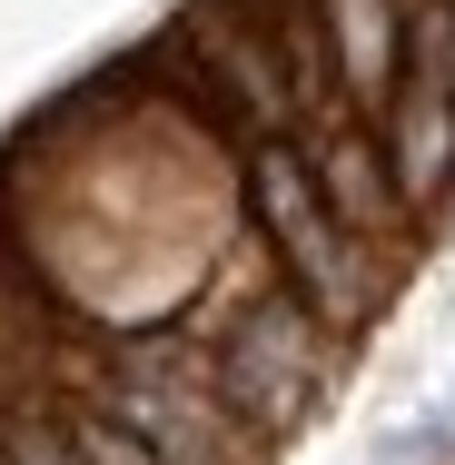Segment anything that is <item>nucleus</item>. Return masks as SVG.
Here are the masks:
<instances>
[{
	"instance_id": "obj_1",
	"label": "nucleus",
	"mask_w": 455,
	"mask_h": 465,
	"mask_svg": "<svg viewBox=\"0 0 455 465\" xmlns=\"http://www.w3.org/2000/svg\"><path fill=\"white\" fill-rule=\"evenodd\" d=\"M248 188H258V218H268V238H277V258H287V278L307 287L327 317H357V248H347V218L317 198V179L287 159V149H258V169H248Z\"/></svg>"
},
{
	"instance_id": "obj_2",
	"label": "nucleus",
	"mask_w": 455,
	"mask_h": 465,
	"mask_svg": "<svg viewBox=\"0 0 455 465\" xmlns=\"http://www.w3.org/2000/svg\"><path fill=\"white\" fill-rule=\"evenodd\" d=\"M218 386H228L248 416H297V406H307V386H317V347H307V327H297V307H287V297L248 307V317L228 327Z\"/></svg>"
},
{
	"instance_id": "obj_3",
	"label": "nucleus",
	"mask_w": 455,
	"mask_h": 465,
	"mask_svg": "<svg viewBox=\"0 0 455 465\" xmlns=\"http://www.w3.org/2000/svg\"><path fill=\"white\" fill-rule=\"evenodd\" d=\"M446 179H455V99L426 80V90H406V109H396V198L426 208Z\"/></svg>"
},
{
	"instance_id": "obj_4",
	"label": "nucleus",
	"mask_w": 455,
	"mask_h": 465,
	"mask_svg": "<svg viewBox=\"0 0 455 465\" xmlns=\"http://www.w3.org/2000/svg\"><path fill=\"white\" fill-rule=\"evenodd\" d=\"M337 50H347V80L366 99L396 90V60H406V30H396V0H337Z\"/></svg>"
},
{
	"instance_id": "obj_5",
	"label": "nucleus",
	"mask_w": 455,
	"mask_h": 465,
	"mask_svg": "<svg viewBox=\"0 0 455 465\" xmlns=\"http://www.w3.org/2000/svg\"><path fill=\"white\" fill-rule=\"evenodd\" d=\"M327 169H337V218H366V228H376V218H386V188H376V169H366V149H357V139H337Z\"/></svg>"
},
{
	"instance_id": "obj_6",
	"label": "nucleus",
	"mask_w": 455,
	"mask_h": 465,
	"mask_svg": "<svg viewBox=\"0 0 455 465\" xmlns=\"http://www.w3.org/2000/svg\"><path fill=\"white\" fill-rule=\"evenodd\" d=\"M80 465H169V456H159L149 436H129L119 416H90V426H80Z\"/></svg>"
},
{
	"instance_id": "obj_7",
	"label": "nucleus",
	"mask_w": 455,
	"mask_h": 465,
	"mask_svg": "<svg viewBox=\"0 0 455 465\" xmlns=\"http://www.w3.org/2000/svg\"><path fill=\"white\" fill-rule=\"evenodd\" d=\"M10 456H20V465H80V456H60V446H50V436H20V446H10Z\"/></svg>"
}]
</instances>
